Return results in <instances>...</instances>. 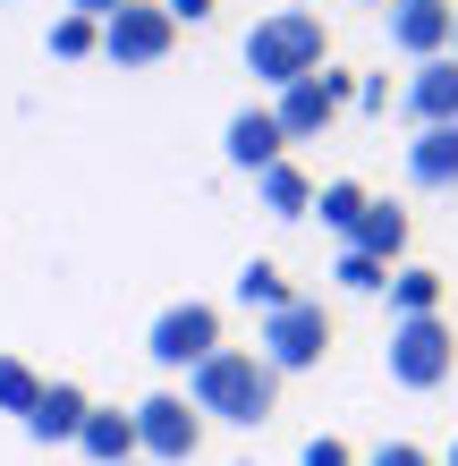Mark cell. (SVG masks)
<instances>
[{"label":"cell","instance_id":"25","mask_svg":"<svg viewBox=\"0 0 458 466\" xmlns=\"http://www.w3.org/2000/svg\"><path fill=\"white\" fill-rule=\"evenodd\" d=\"M161 9H170V25H204L212 9H221V0H161Z\"/></svg>","mask_w":458,"mask_h":466},{"label":"cell","instance_id":"5","mask_svg":"<svg viewBox=\"0 0 458 466\" xmlns=\"http://www.w3.org/2000/svg\"><path fill=\"white\" fill-rule=\"evenodd\" d=\"M221 348V306H204V297H187V306H161L153 331H145V356L161 373H196L204 356Z\"/></svg>","mask_w":458,"mask_h":466},{"label":"cell","instance_id":"17","mask_svg":"<svg viewBox=\"0 0 458 466\" xmlns=\"http://www.w3.org/2000/svg\"><path fill=\"white\" fill-rule=\"evenodd\" d=\"M408 314H442V271L433 263H399L391 271V322H408Z\"/></svg>","mask_w":458,"mask_h":466},{"label":"cell","instance_id":"11","mask_svg":"<svg viewBox=\"0 0 458 466\" xmlns=\"http://www.w3.org/2000/svg\"><path fill=\"white\" fill-rule=\"evenodd\" d=\"M86 416H94V399L76 390V381H43V399H35V416H25V432H35V441H76V432H86Z\"/></svg>","mask_w":458,"mask_h":466},{"label":"cell","instance_id":"20","mask_svg":"<svg viewBox=\"0 0 458 466\" xmlns=\"http://www.w3.org/2000/svg\"><path fill=\"white\" fill-rule=\"evenodd\" d=\"M238 306H255V314H280L289 306V280H280V263H247V271H238Z\"/></svg>","mask_w":458,"mask_h":466},{"label":"cell","instance_id":"16","mask_svg":"<svg viewBox=\"0 0 458 466\" xmlns=\"http://www.w3.org/2000/svg\"><path fill=\"white\" fill-rule=\"evenodd\" d=\"M348 246L399 271V255H408V212H399V204H365V221H357V238H348Z\"/></svg>","mask_w":458,"mask_h":466},{"label":"cell","instance_id":"22","mask_svg":"<svg viewBox=\"0 0 458 466\" xmlns=\"http://www.w3.org/2000/svg\"><path fill=\"white\" fill-rule=\"evenodd\" d=\"M86 51H102L94 17H60V25H51V60H86Z\"/></svg>","mask_w":458,"mask_h":466},{"label":"cell","instance_id":"6","mask_svg":"<svg viewBox=\"0 0 458 466\" xmlns=\"http://www.w3.org/2000/svg\"><path fill=\"white\" fill-rule=\"evenodd\" d=\"M127 416H137V458L145 466H187V458L204 450V416L178 390H153L145 407H127Z\"/></svg>","mask_w":458,"mask_h":466},{"label":"cell","instance_id":"28","mask_svg":"<svg viewBox=\"0 0 458 466\" xmlns=\"http://www.w3.org/2000/svg\"><path fill=\"white\" fill-rule=\"evenodd\" d=\"M442 466H458V441H450V458H442Z\"/></svg>","mask_w":458,"mask_h":466},{"label":"cell","instance_id":"14","mask_svg":"<svg viewBox=\"0 0 458 466\" xmlns=\"http://www.w3.org/2000/svg\"><path fill=\"white\" fill-rule=\"evenodd\" d=\"M76 450H86L94 466H127V458H137V416H119V407H94L86 432H76Z\"/></svg>","mask_w":458,"mask_h":466},{"label":"cell","instance_id":"29","mask_svg":"<svg viewBox=\"0 0 458 466\" xmlns=\"http://www.w3.org/2000/svg\"><path fill=\"white\" fill-rule=\"evenodd\" d=\"M365 9H391V0H365Z\"/></svg>","mask_w":458,"mask_h":466},{"label":"cell","instance_id":"24","mask_svg":"<svg viewBox=\"0 0 458 466\" xmlns=\"http://www.w3.org/2000/svg\"><path fill=\"white\" fill-rule=\"evenodd\" d=\"M365 466H442V458L424 450V441H382V450H373Z\"/></svg>","mask_w":458,"mask_h":466},{"label":"cell","instance_id":"27","mask_svg":"<svg viewBox=\"0 0 458 466\" xmlns=\"http://www.w3.org/2000/svg\"><path fill=\"white\" fill-rule=\"evenodd\" d=\"M450 60H458V17H450Z\"/></svg>","mask_w":458,"mask_h":466},{"label":"cell","instance_id":"30","mask_svg":"<svg viewBox=\"0 0 458 466\" xmlns=\"http://www.w3.org/2000/svg\"><path fill=\"white\" fill-rule=\"evenodd\" d=\"M127 466H145V458H127Z\"/></svg>","mask_w":458,"mask_h":466},{"label":"cell","instance_id":"10","mask_svg":"<svg viewBox=\"0 0 458 466\" xmlns=\"http://www.w3.org/2000/svg\"><path fill=\"white\" fill-rule=\"evenodd\" d=\"M399 111H408L416 127H450V119H458V60H450V51H442V60H416Z\"/></svg>","mask_w":458,"mask_h":466},{"label":"cell","instance_id":"1","mask_svg":"<svg viewBox=\"0 0 458 466\" xmlns=\"http://www.w3.org/2000/svg\"><path fill=\"white\" fill-rule=\"evenodd\" d=\"M187 407L196 416H221V424H272V407H280V373L263 365L255 348H212L196 373H187Z\"/></svg>","mask_w":458,"mask_h":466},{"label":"cell","instance_id":"4","mask_svg":"<svg viewBox=\"0 0 458 466\" xmlns=\"http://www.w3.org/2000/svg\"><path fill=\"white\" fill-rule=\"evenodd\" d=\"M255 356L272 373H314L322 356H331V314L314 306V297H289L280 314H263V339H255Z\"/></svg>","mask_w":458,"mask_h":466},{"label":"cell","instance_id":"3","mask_svg":"<svg viewBox=\"0 0 458 466\" xmlns=\"http://www.w3.org/2000/svg\"><path fill=\"white\" fill-rule=\"evenodd\" d=\"M391 381L399 390H442V381L458 373V322L450 314H408L391 322Z\"/></svg>","mask_w":458,"mask_h":466},{"label":"cell","instance_id":"19","mask_svg":"<svg viewBox=\"0 0 458 466\" xmlns=\"http://www.w3.org/2000/svg\"><path fill=\"white\" fill-rule=\"evenodd\" d=\"M35 399H43V373L25 365V356H0V416H35Z\"/></svg>","mask_w":458,"mask_h":466},{"label":"cell","instance_id":"21","mask_svg":"<svg viewBox=\"0 0 458 466\" xmlns=\"http://www.w3.org/2000/svg\"><path fill=\"white\" fill-rule=\"evenodd\" d=\"M331 280H340L348 297H382V289H391V263H373V255H357V246H340Z\"/></svg>","mask_w":458,"mask_h":466},{"label":"cell","instance_id":"12","mask_svg":"<svg viewBox=\"0 0 458 466\" xmlns=\"http://www.w3.org/2000/svg\"><path fill=\"white\" fill-rule=\"evenodd\" d=\"M221 145H229V161H238V170H255V178L272 170V161H289V136H280V119H272V111H238Z\"/></svg>","mask_w":458,"mask_h":466},{"label":"cell","instance_id":"9","mask_svg":"<svg viewBox=\"0 0 458 466\" xmlns=\"http://www.w3.org/2000/svg\"><path fill=\"white\" fill-rule=\"evenodd\" d=\"M450 0H391L382 25H391V51H408V60H442L450 51Z\"/></svg>","mask_w":458,"mask_h":466},{"label":"cell","instance_id":"15","mask_svg":"<svg viewBox=\"0 0 458 466\" xmlns=\"http://www.w3.org/2000/svg\"><path fill=\"white\" fill-rule=\"evenodd\" d=\"M255 196H263L272 221H306V212H314V178L298 170V161H272V170L255 178Z\"/></svg>","mask_w":458,"mask_h":466},{"label":"cell","instance_id":"23","mask_svg":"<svg viewBox=\"0 0 458 466\" xmlns=\"http://www.w3.org/2000/svg\"><path fill=\"white\" fill-rule=\"evenodd\" d=\"M298 466H357V450H348V441H331V432H314V441L298 450Z\"/></svg>","mask_w":458,"mask_h":466},{"label":"cell","instance_id":"18","mask_svg":"<svg viewBox=\"0 0 458 466\" xmlns=\"http://www.w3.org/2000/svg\"><path fill=\"white\" fill-rule=\"evenodd\" d=\"M365 204H373V196H365L357 178H322V187H314V212H322V229H340V238H357Z\"/></svg>","mask_w":458,"mask_h":466},{"label":"cell","instance_id":"2","mask_svg":"<svg viewBox=\"0 0 458 466\" xmlns=\"http://www.w3.org/2000/svg\"><path fill=\"white\" fill-rule=\"evenodd\" d=\"M322 60H331V25H322L314 9H272V17H255V35H247V68L263 76V86H298V76H314Z\"/></svg>","mask_w":458,"mask_h":466},{"label":"cell","instance_id":"7","mask_svg":"<svg viewBox=\"0 0 458 466\" xmlns=\"http://www.w3.org/2000/svg\"><path fill=\"white\" fill-rule=\"evenodd\" d=\"M340 102H357V76H348V68H314V76H298V86H280L272 119H280L289 145H306V136H322L340 119Z\"/></svg>","mask_w":458,"mask_h":466},{"label":"cell","instance_id":"26","mask_svg":"<svg viewBox=\"0 0 458 466\" xmlns=\"http://www.w3.org/2000/svg\"><path fill=\"white\" fill-rule=\"evenodd\" d=\"M111 9H127V0H68V17H94V25L111 17Z\"/></svg>","mask_w":458,"mask_h":466},{"label":"cell","instance_id":"8","mask_svg":"<svg viewBox=\"0 0 458 466\" xmlns=\"http://www.w3.org/2000/svg\"><path fill=\"white\" fill-rule=\"evenodd\" d=\"M170 43H178V25L161 0H127V9L102 17V51H111L119 68H153V60H170Z\"/></svg>","mask_w":458,"mask_h":466},{"label":"cell","instance_id":"13","mask_svg":"<svg viewBox=\"0 0 458 466\" xmlns=\"http://www.w3.org/2000/svg\"><path fill=\"white\" fill-rule=\"evenodd\" d=\"M408 178H416V187H458V119H450V127H416Z\"/></svg>","mask_w":458,"mask_h":466}]
</instances>
